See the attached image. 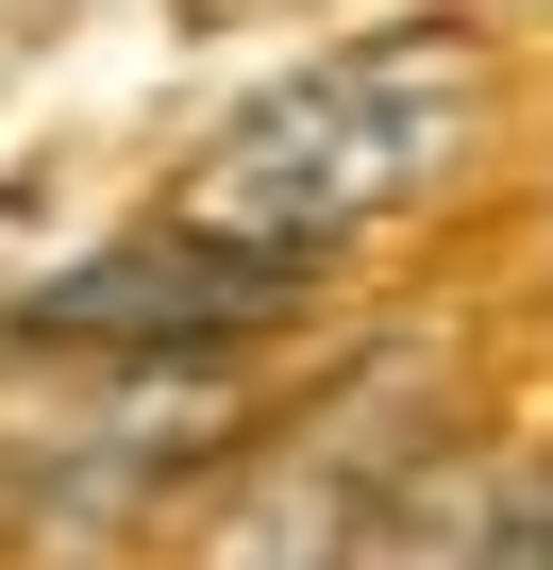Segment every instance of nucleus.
Wrapping results in <instances>:
<instances>
[{
	"instance_id": "obj_1",
	"label": "nucleus",
	"mask_w": 553,
	"mask_h": 570,
	"mask_svg": "<svg viewBox=\"0 0 553 570\" xmlns=\"http://www.w3.org/2000/svg\"><path fill=\"white\" fill-rule=\"evenodd\" d=\"M470 118H486V51H470V35H353V51L286 68L268 101H235V118L168 168L151 218L319 268V252H353L369 218L436 202V168L470 151Z\"/></svg>"
},
{
	"instance_id": "obj_2",
	"label": "nucleus",
	"mask_w": 553,
	"mask_h": 570,
	"mask_svg": "<svg viewBox=\"0 0 553 570\" xmlns=\"http://www.w3.org/2000/svg\"><path fill=\"white\" fill-rule=\"evenodd\" d=\"M319 320V268L286 252H235V235H185V218H135L68 268L18 285V353H68V370H218L251 336H303Z\"/></svg>"
},
{
	"instance_id": "obj_3",
	"label": "nucleus",
	"mask_w": 553,
	"mask_h": 570,
	"mask_svg": "<svg viewBox=\"0 0 553 570\" xmlns=\"http://www.w3.org/2000/svg\"><path fill=\"white\" fill-rule=\"evenodd\" d=\"M185 570H369V470L286 453L268 487H235V503L201 520V553H185Z\"/></svg>"
}]
</instances>
